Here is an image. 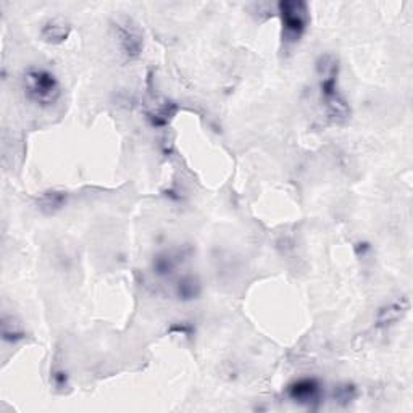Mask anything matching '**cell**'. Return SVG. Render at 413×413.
Listing matches in <instances>:
<instances>
[{"label": "cell", "mask_w": 413, "mask_h": 413, "mask_svg": "<svg viewBox=\"0 0 413 413\" xmlns=\"http://www.w3.org/2000/svg\"><path fill=\"white\" fill-rule=\"evenodd\" d=\"M318 78H320V94L321 102L325 106L326 115L331 121L344 123L351 115L349 103L339 91V65L335 56L320 57L317 63Z\"/></svg>", "instance_id": "6da1fadb"}, {"label": "cell", "mask_w": 413, "mask_h": 413, "mask_svg": "<svg viewBox=\"0 0 413 413\" xmlns=\"http://www.w3.org/2000/svg\"><path fill=\"white\" fill-rule=\"evenodd\" d=\"M23 87L29 101L41 107L53 106L62 94L58 78L47 68H28L23 76Z\"/></svg>", "instance_id": "7a4b0ae2"}, {"label": "cell", "mask_w": 413, "mask_h": 413, "mask_svg": "<svg viewBox=\"0 0 413 413\" xmlns=\"http://www.w3.org/2000/svg\"><path fill=\"white\" fill-rule=\"evenodd\" d=\"M278 13L281 18L283 39L286 42H297L307 31L308 22V7L302 0H283L278 3Z\"/></svg>", "instance_id": "3957f363"}, {"label": "cell", "mask_w": 413, "mask_h": 413, "mask_svg": "<svg viewBox=\"0 0 413 413\" xmlns=\"http://www.w3.org/2000/svg\"><path fill=\"white\" fill-rule=\"evenodd\" d=\"M119 49L128 58L141 57L144 51V33L133 18L118 17L113 23Z\"/></svg>", "instance_id": "277c9868"}, {"label": "cell", "mask_w": 413, "mask_h": 413, "mask_svg": "<svg viewBox=\"0 0 413 413\" xmlns=\"http://www.w3.org/2000/svg\"><path fill=\"white\" fill-rule=\"evenodd\" d=\"M287 396L292 402L301 405H313L321 399V385L315 378H301L291 382Z\"/></svg>", "instance_id": "5b68a950"}, {"label": "cell", "mask_w": 413, "mask_h": 413, "mask_svg": "<svg viewBox=\"0 0 413 413\" xmlns=\"http://www.w3.org/2000/svg\"><path fill=\"white\" fill-rule=\"evenodd\" d=\"M71 33V24L63 18H52L44 24L41 29V36L49 44H62L68 39Z\"/></svg>", "instance_id": "8992f818"}, {"label": "cell", "mask_w": 413, "mask_h": 413, "mask_svg": "<svg viewBox=\"0 0 413 413\" xmlns=\"http://www.w3.org/2000/svg\"><path fill=\"white\" fill-rule=\"evenodd\" d=\"M410 308V303H409V298L402 297V298H397V301L391 302L389 305L382 307L380 313H378V325L380 326H389V325H394L399 320L404 318V315L407 312H409Z\"/></svg>", "instance_id": "52a82bcc"}, {"label": "cell", "mask_w": 413, "mask_h": 413, "mask_svg": "<svg viewBox=\"0 0 413 413\" xmlns=\"http://www.w3.org/2000/svg\"><path fill=\"white\" fill-rule=\"evenodd\" d=\"M176 112H178L176 103L171 101H167L165 99V101L157 102L155 106H153L151 110L147 112V118H149V121H151L152 126L163 128L171 121L173 117L176 115Z\"/></svg>", "instance_id": "ba28073f"}, {"label": "cell", "mask_w": 413, "mask_h": 413, "mask_svg": "<svg viewBox=\"0 0 413 413\" xmlns=\"http://www.w3.org/2000/svg\"><path fill=\"white\" fill-rule=\"evenodd\" d=\"M67 192L62 191H47L41 194V197L37 199V208L46 215H53L62 210L67 203Z\"/></svg>", "instance_id": "9c48e42d"}, {"label": "cell", "mask_w": 413, "mask_h": 413, "mask_svg": "<svg viewBox=\"0 0 413 413\" xmlns=\"http://www.w3.org/2000/svg\"><path fill=\"white\" fill-rule=\"evenodd\" d=\"M175 292H176V297L179 298V301L189 302V301H194V298H197L199 296H201L202 285H201V281H199L197 276L186 275L178 281Z\"/></svg>", "instance_id": "30bf717a"}, {"label": "cell", "mask_w": 413, "mask_h": 413, "mask_svg": "<svg viewBox=\"0 0 413 413\" xmlns=\"http://www.w3.org/2000/svg\"><path fill=\"white\" fill-rule=\"evenodd\" d=\"M26 337V332L13 317H2V339L10 344H17Z\"/></svg>", "instance_id": "8fae6325"}, {"label": "cell", "mask_w": 413, "mask_h": 413, "mask_svg": "<svg viewBox=\"0 0 413 413\" xmlns=\"http://www.w3.org/2000/svg\"><path fill=\"white\" fill-rule=\"evenodd\" d=\"M175 268H176L175 257H173L171 253H168V252L158 253V255L153 258V262H152V270L157 276L171 275Z\"/></svg>", "instance_id": "7c38bea8"}, {"label": "cell", "mask_w": 413, "mask_h": 413, "mask_svg": "<svg viewBox=\"0 0 413 413\" xmlns=\"http://www.w3.org/2000/svg\"><path fill=\"white\" fill-rule=\"evenodd\" d=\"M355 396H357V389L355 386L352 385H342L336 389V399L344 402V404L351 402L352 399H355Z\"/></svg>", "instance_id": "4fadbf2b"}, {"label": "cell", "mask_w": 413, "mask_h": 413, "mask_svg": "<svg viewBox=\"0 0 413 413\" xmlns=\"http://www.w3.org/2000/svg\"><path fill=\"white\" fill-rule=\"evenodd\" d=\"M53 382H56L58 387H63L65 385H67V376H65V373L57 371L56 375H53Z\"/></svg>", "instance_id": "5bb4252c"}]
</instances>
